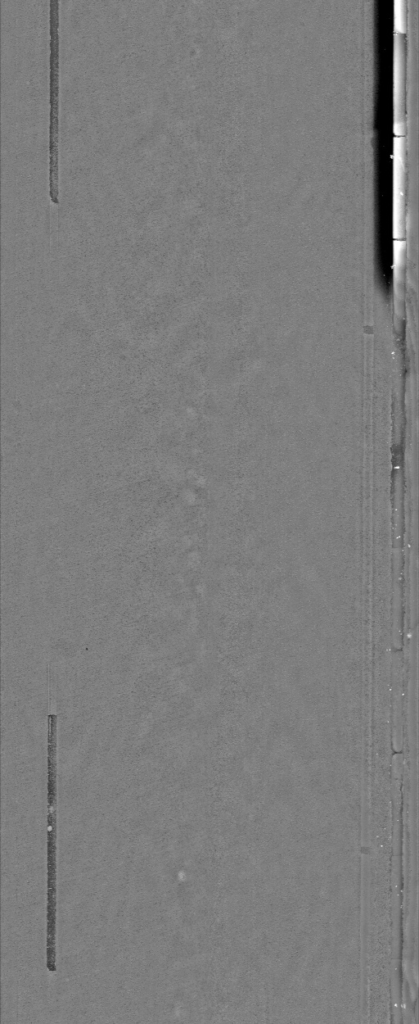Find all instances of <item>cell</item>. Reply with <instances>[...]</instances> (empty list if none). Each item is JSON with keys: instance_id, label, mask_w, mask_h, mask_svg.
<instances>
[{"instance_id": "1", "label": "cell", "mask_w": 419, "mask_h": 1024, "mask_svg": "<svg viewBox=\"0 0 419 1024\" xmlns=\"http://www.w3.org/2000/svg\"><path fill=\"white\" fill-rule=\"evenodd\" d=\"M56 747L57 716L48 714L47 734V928L46 965L56 971Z\"/></svg>"}, {"instance_id": "2", "label": "cell", "mask_w": 419, "mask_h": 1024, "mask_svg": "<svg viewBox=\"0 0 419 1024\" xmlns=\"http://www.w3.org/2000/svg\"><path fill=\"white\" fill-rule=\"evenodd\" d=\"M49 33H50V56H49V162H48V185L49 197L52 202L59 200V109H60V66H59V1L49 2Z\"/></svg>"}]
</instances>
